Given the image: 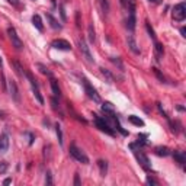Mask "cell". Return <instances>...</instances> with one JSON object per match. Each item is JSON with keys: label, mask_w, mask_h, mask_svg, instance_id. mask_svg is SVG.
Here are the masks:
<instances>
[{"label": "cell", "mask_w": 186, "mask_h": 186, "mask_svg": "<svg viewBox=\"0 0 186 186\" xmlns=\"http://www.w3.org/2000/svg\"><path fill=\"white\" fill-rule=\"evenodd\" d=\"M70 156L74 160H77L79 163L89 164V157L84 154V151H82L80 148L77 147L76 144H71V145H70Z\"/></svg>", "instance_id": "cell-1"}, {"label": "cell", "mask_w": 186, "mask_h": 186, "mask_svg": "<svg viewBox=\"0 0 186 186\" xmlns=\"http://www.w3.org/2000/svg\"><path fill=\"white\" fill-rule=\"evenodd\" d=\"M93 116H95V125L98 126L100 131L106 132V134H109V135H115V131L112 130L110 124L106 119H105V118H100V116L95 115V114H93Z\"/></svg>", "instance_id": "cell-2"}, {"label": "cell", "mask_w": 186, "mask_h": 186, "mask_svg": "<svg viewBox=\"0 0 186 186\" xmlns=\"http://www.w3.org/2000/svg\"><path fill=\"white\" fill-rule=\"evenodd\" d=\"M7 35H9V38H10V41H12V45H13L17 51H22V49H23V42H22V39L19 38L16 29H15L13 26H9V28H7Z\"/></svg>", "instance_id": "cell-3"}, {"label": "cell", "mask_w": 186, "mask_h": 186, "mask_svg": "<svg viewBox=\"0 0 186 186\" xmlns=\"http://www.w3.org/2000/svg\"><path fill=\"white\" fill-rule=\"evenodd\" d=\"M83 86H84V92H86V95H87L89 98L92 99L93 102H96V103H100V96L98 95L96 89H95L92 84L89 83L87 79H83Z\"/></svg>", "instance_id": "cell-4"}, {"label": "cell", "mask_w": 186, "mask_h": 186, "mask_svg": "<svg viewBox=\"0 0 186 186\" xmlns=\"http://www.w3.org/2000/svg\"><path fill=\"white\" fill-rule=\"evenodd\" d=\"M186 17V5L185 3H179L173 7V19L176 22H182Z\"/></svg>", "instance_id": "cell-5"}, {"label": "cell", "mask_w": 186, "mask_h": 186, "mask_svg": "<svg viewBox=\"0 0 186 186\" xmlns=\"http://www.w3.org/2000/svg\"><path fill=\"white\" fill-rule=\"evenodd\" d=\"M77 45H79V48H80V51H82L83 57L86 58V60L89 61V63H95V58H93L92 52H90V48L87 47V44H86V41L84 39H77Z\"/></svg>", "instance_id": "cell-6"}, {"label": "cell", "mask_w": 186, "mask_h": 186, "mask_svg": "<svg viewBox=\"0 0 186 186\" xmlns=\"http://www.w3.org/2000/svg\"><path fill=\"white\" fill-rule=\"evenodd\" d=\"M132 150H134V154H135V157H137L138 163L141 164V166L145 170H147V172H150V170H151V163H150V160H148L147 156L142 153L141 150H135V148H132Z\"/></svg>", "instance_id": "cell-7"}, {"label": "cell", "mask_w": 186, "mask_h": 186, "mask_svg": "<svg viewBox=\"0 0 186 186\" xmlns=\"http://www.w3.org/2000/svg\"><path fill=\"white\" fill-rule=\"evenodd\" d=\"M9 92H10L12 99L16 103H19L21 102V95H19V89H17V84L15 80H9Z\"/></svg>", "instance_id": "cell-8"}, {"label": "cell", "mask_w": 186, "mask_h": 186, "mask_svg": "<svg viewBox=\"0 0 186 186\" xmlns=\"http://www.w3.org/2000/svg\"><path fill=\"white\" fill-rule=\"evenodd\" d=\"M51 45L57 49H61V51H70L71 49L70 42H67L66 39H55V41H52Z\"/></svg>", "instance_id": "cell-9"}, {"label": "cell", "mask_w": 186, "mask_h": 186, "mask_svg": "<svg viewBox=\"0 0 186 186\" xmlns=\"http://www.w3.org/2000/svg\"><path fill=\"white\" fill-rule=\"evenodd\" d=\"M9 145H10V141H9V135L7 134H2L0 135V154L7 153L9 150Z\"/></svg>", "instance_id": "cell-10"}, {"label": "cell", "mask_w": 186, "mask_h": 186, "mask_svg": "<svg viewBox=\"0 0 186 186\" xmlns=\"http://www.w3.org/2000/svg\"><path fill=\"white\" fill-rule=\"evenodd\" d=\"M126 44H128V48L131 49L134 54L140 55V48H138L137 42H135V38H134V35H132V33H130V35L126 37Z\"/></svg>", "instance_id": "cell-11"}, {"label": "cell", "mask_w": 186, "mask_h": 186, "mask_svg": "<svg viewBox=\"0 0 186 186\" xmlns=\"http://www.w3.org/2000/svg\"><path fill=\"white\" fill-rule=\"evenodd\" d=\"M100 109L103 112L105 115H115V108H114V105L110 103V102H103L102 106H100Z\"/></svg>", "instance_id": "cell-12"}, {"label": "cell", "mask_w": 186, "mask_h": 186, "mask_svg": "<svg viewBox=\"0 0 186 186\" xmlns=\"http://www.w3.org/2000/svg\"><path fill=\"white\" fill-rule=\"evenodd\" d=\"M12 66H13V68H15V73H16L19 77H26V71H25V68H23L22 66H21V63H17V61H13L12 63Z\"/></svg>", "instance_id": "cell-13"}, {"label": "cell", "mask_w": 186, "mask_h": 186, "mask_svg": "<svg viewBox=\"0 0 186 186\" xmlns=\"http://www.w3.org/2000/svg\"><path fill=\"white\" fill-rule=\"evenodd\" d=\"M173 157H175V160L180 164V166H183V164L186 163V154L183 153V151H179V150L173 151Z\"/></svg>", "instance_id": "cell-14"}, {"label": "cell", "mask_w": 186, "mask_h": 186, "mask_svg": "<svg viewBox=\"0 0 186 186\" xmlns=\"http://www.w3.org/2000/svg\"><path fill=\"white\" fill-rule=\"evenodd\" d=\"M32 23H33V26L37 28L39 32H42V31H44V23H42V19H41L39 15H33V16H32Z\"/></svg>", "instance_id": "cell-15"}, {"label": "cell", "mask_w": 186, "mask_h": 186, "mask_svg": "<svg viewBox=\"0 0 186 186\" xmlns=\"http://www.w3.org/2000/svg\"><path fill=\"white\" fill-rule=\"evenodd\" d=\"M98 167L100 172V176H106L108 175V161L106 160H98Z\"/></svg>", "instance_id": "cell-16"}, {"label": "cell", "mask_w": 186, "mask_h": 186, "mask_svg": "<svg viewBox=\"0 0 186 186\" xmlns=\"http://www.w3.org/2000/svg\"><path fill=\"white\" fill-rule=\"evenodd\" d=\"M87 38H89V42L90 44H93L96 41V32H95V28H93L92 23L87 26Z\"/></svg>", "instance_id": "cell-17"}, {"label": "cell", "mask_w": 186, "mask_h": 186, "mask_svg": "<svg viewBox=\"0 0 186 186\" xmlns=\"http://www.w3.org/2000/svg\"><path fill=\"white\" fill-rule=\"evenodd\" d=\"M154 51H156V60L160 61V57H163V52H164L163 45L160 44V42H156L154 44Z\"/></svg>", "instance_id": "cell-18"}, {"label": "cell", "mask_w": 186, "mask_h": 186, "mask_svg": "<svg viewBox=\"0 0 186 186\" xmlns=\"http://www.w3.org/2000/svg\"><path fill=\"white\" fill-rule=\"evenodd\" d=\"M154 151H156V154H157V156H160V157H167V156L170 154L169 148H167V147H161V145H160V147H156V150H154Z\"/></svg>", "instance_id": "cell-19"}, {"label": "cell", "mask_w": 186, "mask_h": 186, "mask_svg": "<svg viewBox=\"0 0 186 186\" xmlns=\"http://www.w3.org/2000/svg\"><path fill=\"white\" fill-rule=\"evenodd\" d=\"M47 19L49 21V25H51V28H54V29H61V25L58 23V21L55 19L51 13H47Z\"/></svg>", "instance_id": "cell-20"}, {"label": "cell", "mask_w": 186, "mask_h": 186, "mask_svg": "<svg viewBox=\"0 0 186 186\" xmlns=\"http://www.w3.org/2000/svg\"><path fill=\"white\" fill-rule=\"evenodd\" d=\"M51 90L54 93V96H58V98L61 96V90H60V87H58V84H57V80L52 79V77H51Z\"/></svg>", "instance_id": "cell-21"}, {"label": "cell", "mask_w": 186, "mask_h": 186, "mask_svg": "<svg viewBox=\"0 0 186 186\" xmlns=\"http://www.w3.org/2000/svg\"><path fill=\"white\" fill-rule=\"evenodd\" d=\"M100 73H102V76L106 79V82L108 83H114V76H112V73L109 70H106L103 67H100Z\"/></svg>", "instance_id": "cell-22"}, {"label": "cell", "mask_w": 186, "mask_h": 186, "mask_svg": "<svg viewBox=\"0 0 186 186\" xmlns=\"http://www.w3.org/2000/svg\"><path fill=\"white\" fill-rule=\"evenodd\" d=\"M128 121H130L131 124H134V125H137V126H144V121H142L141 118H138V116H135V115L128 116Z\"/></svg>", "instance_id": "cell-23"}, {"label": "cell", "mask_w": 186, "mask_h": 186, "mask_svg": "<svg viewBox=\"0 0 186 186\" xmlns=\"http://www.w3.org/2000/svg\"><path fill=\"white\" fill-rule=\"evenodd\" d=\"M110 61L115 64L118 68H119L121 71H125V67H124V63H122V60H121L119 57H110Z\"/></svg>", "instance_id": "cell-24"}, {"label": "cell", "mask_w": 186, "mask_h": 186, "mask_svg": "<svg viewBox=\"0 0 186 186\" xmlns=\"http://www.w3.org/2000/svg\"><path fill=\"white\" fill-rule=\"evenodd\" d=\"M147 138H148L147 134H138V144H140V147H142V145H147V144H148Z\"/></svg>", "instance_id": "cell-25"}, {"label": "cell", "mask_w": 186, "mask_h": 186, "mask_svg": "<svg viewBox=\"0 0 186 186\" xmlns=\"http://www.w3.org/2000/svg\"><path fill=\"white\" fill-rule=\"evenodd\" d=\"M37 67L39 68V71H41L42 74H45V76H48V77H52V73H51V71H49L44 64H41V63H39V64H37Z\"/></svg>", "instance_id": "cell-26"}, {"label": "cell", "mask_w": 186, "mask_h": 186, "mask_svg": "<svg viewBox=\"0 0 186 186\" xmlns=\"http://www.w3.org/2000/svg\"><path fill=\"white\" fill-rule=\"evenodd\" d=\"M55 132H57V138H58V142H60V145H63V131H61V126L58 124H55Z\"/></svg>", "instance_id": "cell-27"}, {"label": "cell", "mask_w": 186, "mask_h": 186, "mask_svg": "<svg viewBox=\"0 0 186 186\" xmlns=\"http://www.w3.org/2000/svg\"><path fill=\"white\" fill-rule=\"evenodd\" d=\"M33 95H35L37 100L39 102V105H44V99H42L41 93H39V87H35V89H33Z\"/></svg>", "instance_id": "cell-28"}, {"label": "cell", "mask_w": 186, "mask_h": 186, "mask_svg": "<svg viewBox=\"0 0 186 186\" xmlns=\"http://www.w3.org/2000/svg\"><path fill=\"white\" fill-rule=\"evenodd\" d=\"M145 29H147L148 35L151 37V39H156V32H154V29L151 28V25H150L148 22H145Z\"/></svg>", "instance_id": "cell-29"}, {"label": "cell", "mask_w": 186, "mask_h": 186, "mask_svg": "<svg viewBox=\"0 0 186 186\" xmlns=\"http://www.w3.org/2000/svg\"><path fill=\"white\" fill-rule=\"evenodd\" d=\"M151 70L154 71V74H156V76L159 77V80H160V82H163V83L166 82V79H164V76H163V74H161V73H160V70H159V68H156V67H153Z\"/></svg>", "instance_id": "cell-30"}, {"label": "cell", "mask_w": 186, "mask_h": 186, "mask_svg": "<svg viewBox=\"0 0 186 186\" xmlns=\"http://www.w3.org/2000/svg\"><path fill=\"white\" fill-rule=\"evenodd\" d=\"M60 15H61V19H63V22H66V21H67V16H66V10H64V5H63V3L60 5Z\"/></svg>", "instance_id": "cell-31"}, {"label": "cell", "mask_w": 186, "mask_h": 186, "mask_svg": "<svg viewBox=\"0 0 186 186\" xmlns=\"http://www.w3.org/2000/svg\"><path fill=\"white\" fill-rule=\"evenodd\" d=\"M0 80H2V87H3V90H7V87H6V79H5V73L3 71H0Z\"/></svg>", "instance_id": "cell-32"}, {"label": "cell", "mask_w": 186, "mask_h": 186, "mask_svg": "<svg viewBox=\"0 0 186 186\" xmlns=\"http://www.w3.org/2000/svg\"><path fill=\"white\" fill-rule=\"evenodd\" d=\"M45 183L47 185H52V176L49 172H47V176H45Z\"/></svg>", "instance_id": "cell-33"}, {"label": "cell", "mask_w": 186, "mask_h": 186, "mask_svg": "<svg viewBox=\"0 0 186 186\" xmlns=\"http://www.w3.org/2000/svg\"><path fill=\"white\" fill-rule=\"evenodd\" d=\"M156 106H157V109L160 110V114H161L164 118H169V116H167V114H166V112L163 110V108H161V103H160V102H157V103H156Z\"/></svg>", "instance_id": "cell-34"}, {"label": "cell", "mask_w": 186, "mask_h": 186, "mask_svg": "<svg viewBox=\"0 0 186 186\" xmlns=\"http://www.w3.org/2000/svg\"><path fill=\"white\" fill-rule=\"evenodd\" d=\"M6 170H7V163L6 161H2L0 163V173H5Z\"/></svg>", "instance_id": "cell-35"}, {"label": "cell", "mask_w": 186, "mask_h": 186, "mask_svg": "<svg viewBox=\"0 0 186 186\" xmlns=\"http://www.w3.org/2000/svg\"><path fill=\"white\" fill-rule=\"evenodd\" d=\"M51 103H52V108H54V109H60V105H58V100H57L55 98L51 99Z\"/></svg>", "instance_id": "cell-36"}, {"label": "cell", "mask_w": 186, "mask_h": 186, "mask_svg": "<svg viewBox=\"0 0 186 186\" xmlns=\"http://www.w3.org/2000/svg\"><path fill=\"white\" fill-rule=\"evenodd\" d=\"M147 183H148V185H153V186H157V185H159V182L154 180V179H151V177H147Z\"/></svg>", "instance_id": "cell-37"}, {"label": "cell", "mask_w": 186, "mask_h": 186, "mask_svg": "<svg viewBox=\"0 0 186 186\" xmlns=\"http://www.w3.org/2000/svg\"><path fill=\"white\" fill-rule=\"evenodd\" d=\"M74 186H80V177H79V173L74 175Z\"/></svg>", "instance_id": "cell-38"}, {"label": "cell", "mask_w": 186, "mask_h": 186, "mask_svg": "<svg viewBox=\"0 0 186 186\" xmlns=\"http://www.w3.org/2000/svg\"><path fill=\"white\" fill-rule=\"evenodd\" d=\"M25 135H28V137H29V145H32V144H33V138H35V137H33L31 132H25Z\"/></svg>", "instance_id": "cell-39"}, {"label": "cell", "mask_w": 186, "mask_h": 186, "mask_svg": "<svg viewBox=\"0 0 186 186\" xmlns=\"http://www.w3.org/2000/svg\"><path fill=\"white\" fill-rule=\"evenodd\" d=\"M7 2H9L12 6H17V5H19V0H7Z\"/></svg>", "instance_id": "cell-40"}, {"label": "cell", "mask_w": 186, "mask_h": 186, "mask_svg": "<svg viewBox=\"0 0 186 186\" xmlns=\"http://www.w3.org/2000/svg\"><path fill=\"white\" fill-rule=\"evenodd\" d=\"M10 183H12L10 177H7V179H5V180H3V185H10Z\"/></svg>", "instance_id": "cell-41"}, {"label": "cell", "mask_w": 186, "mask_h": 186, "mask_svg": "<svg viewBox=\"0 0 186 186\" xmlns=\"http://www.w3.org/2000/svg\"><path fill=\"white\" fill-rule=\"evenodd\" d=\"M150 3H154V5H160L161 3V0H148Z\"/></svg>", "instance_id": "cell-42"}, {"label": "cell", "mask_w": 186, "mask_h": 186, "mask_svg": "<svg viewBox=\"0 0 186 186\" xmlns=\"http://www.w3.org/2000/svg\"><path fill=\"white\" fill-rule=\"evenodd\" d=\"M180 33H182V37H186L185 35V28H180Z\"/></svg>", "instance_id": "cell-43"}, {"label": "cell", "mask_w": 186, "mask_h": 186, "mask_svg": "<svg viewBox=\"0 0 186 186\" xmlns=\"http://www.w3.org/2000/svg\"><path fill=\"white\" fill-rule=\"evenodd\" d=\"M2 63H3V61H2V57H0V67H2Z\"/></svg>", "instance_id": "cell-44"}]
</instances>
